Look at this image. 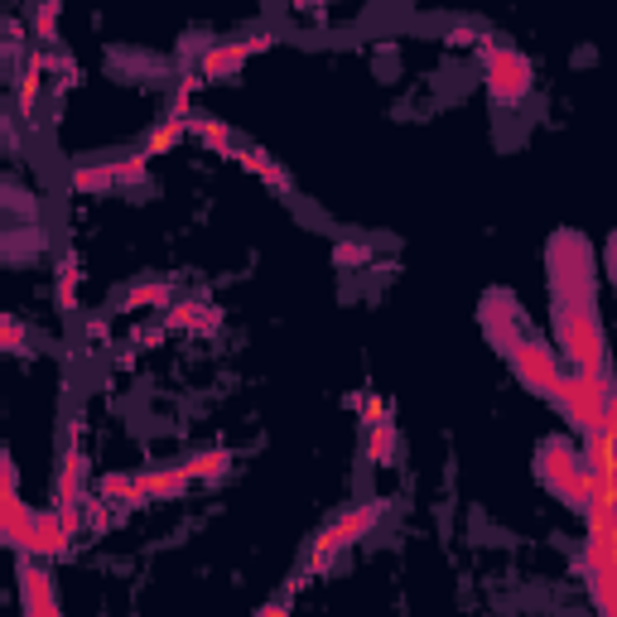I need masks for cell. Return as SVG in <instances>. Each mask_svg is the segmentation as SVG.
Masks as SVG:
<instances>
[{"label":"cell","instance_id":"5bb4252c","mask_svg":"<svg viewBox=\"0 0 617 617\" xmlns=\"http://www.w3.org/2000/svg\"><path fill=\"white\" fill-rule=\"evenodd\" d=\"M333 261H338V266H367V261H372V251H367L362 242H338Z\"/></svg>","mask_w":617,"mask_h":617},{"label":"cell","instance_id":"2e32d148","mask_svg":"<svg viewBox=\"0 0 617 617\" xmlns=\"http://www.w3.org/2000/svg\"><path fill=\"white\" fill-rule=\"evenodd\" d=\"M295 5H299V10H304V5H319V0H295Z\"/></svg>","mask_w":617,"mask_h":617},{"label":"cell","instance_id":"8992f818","mask_svg":"<svg viewBox=\"0 0 617 617\" xmlns=\"http://www.w3.org/2000/svg\"><path fill=\"white\" fill-rule=\"evenodd\" d=\"M391 454H396V425H391V415H381V420H372L367 425V458L372 463H391Z\"/></svg>","mask_w":617,"mask_h":617},{"label":"cell","instance_id":"9c48e42d","mask_svg":"<svg viewBox=\"0 0 617 617\" xmlns=\"http://www.w3.org/2000/svg\"><path fill=\"white\" fill-rule=\"evenodd\" d=\"M227 463H232V454H227V449H208V454H193L184 468L193 473V478H222V473H227Z\"/></svg>","mask_w":617,"mask_h":617},{"label":"cell","instance_id":"ba28073f","mask_svg":"<svg viewBox=\"0 0 617 617\" xmlns=\"http://www.w3.org/2000/svg\"><path fill=\"white\" fill-rule=\"evenodd\" d=\"M184 126H188L184 116H174V111H169V116L160 121V131H150V140H145V155L155 160V155H164L169 145H179V140H184Z\"/></svg>","mask_w":617,"mask_h":617},{"label":"cell","instance_id":"6da1fadb","mask_svg":"<svg viewBox=\"0 0 617 617\" xmlns=\"http://www.w3.org/2000/svg\"><path fill=\"white\" fill-rule=\"evenodd\" d=\"M381 516H386V502H367V507H352L348 516H338V521H333V526H328V531L314 540V555H309V574H323V569L338 560V555H343L348 545H357V540L367 536V531H372Z\"/></svg>","mask_w":617,"mask_h":617},{"label":"cell","instance_id":"7a4b0ae2","mask_svg":"<svg viewBox=\"0 0 617 617\" xmlns=\"http://www.w3.org/2000/svg\"><path fill=\"white\" fill-rule=\"evenodd\" d=\"M487 87H492V97L502 102V107H516L526 92H531V63L521 54H511V49H487Z\"/></svg>","mask_w":617,"mask_h":617},{"label":"cell","instance_id":"4fadbf2b","mask_svg":"<svg viewBox=\"0 0 617 617\" xmlns=\"http://www.w3.org/2000/svg\"><path fill=\"white\" fill-rule=\"evenodd\" d=\"M78 280H82V270L73 256H63L58 261V304H73V295H78Z\"/></svg>","mask_w":617,"mask_h":617},{"label":"cell","instance_id":"7c38bea8","mask_svg":"<svg viewBox=\"0 0 617 617\" xmlns=\"http://www.w3.org/2000/svg\"><path fill=\"white\" fill-rule=\"evenodd\" d=\"M126 309H169V285H135Z\"/></svg>","mask_w":617,"mask_h":617},{"label":"cell","instance_id":"9a60e30c","mask_svg":"<svg viewBox=\"0 0 617 617\" xmlns=\"http://www.w3.org/2000/svg\"><path fill=\"white\" fill-rule=\"evenodd\" d=\"M54 29H58V0H44L39 15H34V34L39 39H54Z\"/></svg>","mask_w":617,"mask_h":617},{"label":"cell","instance_id":"30bf717a","mask_svg":"<svg viewBox=\"0 0 617 617\" xmlns=\"http://www.w3.org/2000/svg\"><path fill=\"white\" fill-rule=\"evenodd\" d=\"M111 184H121V169H116V164H102V169H78V174H73V188H78V193L111 188Z\"/></svg>","mask_w":617,"mask_h":617},{"label":"cell","instance_id":"5b68a950","mask_svg":"<svg viewBox=\"0 0 617 617\" xmlns=\"http://www.w3.org/2000/svg\"><path fill=\"white\" fill-rule=\"evenodd\" d=\"M20 584H25V608H29V613H39V608H44V613H54V608H58L54 593H49V574H44V569L25 564V569H20Z\"/></svg>","mask_w":617,"mask_h":617},{"label":"cell","instance_id":"277c9868","mask_svg":"<svg viewBox=\"0 0 617 617\" xmlns=\"http://www.w3.org/2000/svg\"><path fill=\"white\" fill-rule=\"evenodd\" d=\"M232 160H242L246 169H251V174L261 179V184H275L280 193H290V174H285L280 164L270 160L266 150H256V145H242V150H232Z\"/></svg>","mask_w":617,"mask_h":617},{"label":"cell","instance_id":"8fae6325","mask_svg":"<svg viewBox=\"0 0 617 617\" xmlns=\"http://www.w3.org/2000/svg\"><path fill=\"white\" fill-rule=\"evenodd\" d=\"M193 135L203 140V145H213L217 155H232L237 145H232V131L222 126V121H193Z\"/></svg>","mask_w":617,"mask_h":617},{"label":"cell","instance_id":"3957f363","mask_svg":"<svg viewBox=\"0 0 617 617\" xmlns=\"http://www.w3.org/2000/svg\"><path fill=\"white\" fill-rule=\"evenodd\" d=\"M270 39L266 34H256V39H237V44H217V49H208V58L198 63V78H227V73H237L251 54H261Z\"/></svg>","mask_w":617,"mask_h":617},{"label":"cell","instance_id":"52a82bcc","mask_svg":"<svg viewBox=\"0 0 617 617\" xmlns=\"http://www.w3.org/2000/svg\"><path fill=\"white\" fill-rule=\"evenodd\" d=\"M169 323H174V328H193V333H198V328H217V309L203 304V299H198V304L188 299V304H174V309H169Z\"/></svg>","mask_w":617,"mask_h":617}]
</instances>
